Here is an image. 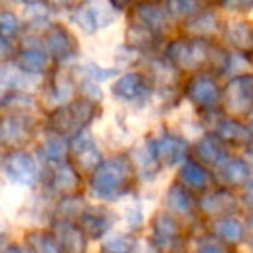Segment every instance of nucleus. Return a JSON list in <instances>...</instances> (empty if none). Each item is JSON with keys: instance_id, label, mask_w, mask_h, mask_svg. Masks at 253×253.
I'll return each instance as SVG.
<instances>
[{"instance_id": "5", "label": "nucleus", "mask_w": 253, "mask_h": 253, "mask_svg": "<svg viewBox=\"0 0 253 253\" xmlns=\"http://www.w3.org/2000/svg\"><path fill=\"white\" fill-rule=\"evenodd\" d=\"M163 4L173 19H187L200 11V0H165Z\"/></svg>"}, {"instance_id": "11", "label": "nucleus", "mask_w": 253, "mask_h": 253, "mask_svg": "<svg viewBox=\"0 0 253 253\" xmlns=\"http://www.w3.org/2000/svg\"><path fill=\"white\" fill-rule=\"evenodd\" d=\"M198 253H222V250L215 245H207V246H203V248H200Z\"/></svg>"}, {"instance_id": "2", "label": "nucleus", "mask_w": 253, "mask_h": 253, "mask_svg": "<svg viewBox=\"0 0 253 253\" xmlns=\"http://www.w3.org/2000/svg\"><path fill=\"white\" fill-rule=\"evenodd\" d=\"M187 26L191 28V35L196 39H205L207 35H211L220 28V19L213 11H198L194 16L186 19Z\"/></svg>"}, {"instance_id": "4", "label": "nucleus", "mask_w": 253, "mask_h": 253, "mask_svg": "<svg viewBox=\"0 0 253 253\" xmlns=\"http://www.w3.org/2000/svg\"><path fill=\"white\" fill-rule=\"evenodd\" d=\"M225 39L238 50H248L253 47V28L245 21H234L225 28Z\"/></svg>"}, {"instance_id": "10", "label": "nucleus", "mask_w": 253, "mask_h": 253, "mask_svg": "<svg viewBox=\"0 0 253 253\" xmlns=\"http://www.w3.org/2000/svg\"><path fill=\"white\" fill-rule=\"evenodd\" d=\"M52 9H77L84 4V0H45Z\"/></svg>"}, {"instance_id": "9", "label": "nucleus", "mask_w": 253, "mask_h": 253, "mask_svg": "<svg viewBox=\"0 0 253 253\" xmlns=\"http://www.w3.org/2000/svg\"><path fill=\"white\" fill-rule=\"evenodd\" d=\"M218 4L229 12H246L253 9V0H218Z\"/></svg>"}, {"instance_id": "7", "label": "nucleus", "mask_w": 253, "mask_h": 253, "mask_svg": "<svg viewBox=\"0 0 253 253\" xmlns=\"http://www.w3.org/2000/svg\"><path fill=\"white\" fill-rule=\"evenodd\" d=\"M47 56L42 49H26L19 56V64L25 71H39L45 66Z\"/></svg>"}, {"instance_id": "6", "label": "nucleus", "mask_w": 253, "mask_h": 253, "mask_svg": "<svg viewBox=\"0 0 253 253\" xmlns=\"http://www.w3.org/2000/svg\"><path fill=\"white\" fill-rule=\"evenodd\" d=\"M217 95V85L211 78L208 77H198L193 80V97L201 99L203 104H210L211 97Z\"/></svg>"}, {"instance_id": "13", "label": "nucleus", "mask_w": 253, "mask_h": 253, "mask_svg": "<svg viewBox=\"0 0 253 253\" xmlns=\"http://www.w3.org/2000/svg\"><path fill=\"white\" fill-rule=\"evenodd\" d=\"M200 2H218V0H200Z\"/></svg>"}, {"instance_id": "8", "label": "nucleus", "mask_w": 253, "mask_h": 253, "mask_svg": "<svg viewBox=\"0 0 253 253\" xmlns=\"http://www.w3.org/2000/svg\"><path fill=\"white\" fill-rule=\"evenodd\" d=\"M21 30V23L19 19L16 18L12 12L9 11H4L2 14V32H4V39H7L9 35H14Z\"/></svg>"}, {"instance_id": "12", "label": "nucleus", "mask_w": 253, "mask_h": 253, "mask_svg": "<svg viewBox=\"0 0 253 253\" xmlns=\"http://www.w3.org/2000/svg\"><path fill=\"white\" fill-rule=\"evenodd\" d=\"M12 2H26L28 4V2H33V0H12Z\"/></svg>"}, {"instance_id": "3", "label": "nucleus", "mask_w": 253, "mask_h": 253, "mask_svg": "<svg viewBox=\"0 0 253 253\" xmlns=\"http://www.w3.org/2000/svg\"><path fill=\"white\" fill-rule=\"evenodd\" d=\"M45 43H47V49H49L54 56H57V57L71 56V43H73V39H71V35L61 25H52L47 30Z\"/></svg>"}, {"instance_id": "1", "label": "nucleus", "mask_w": 253, "mask_h": 253, "mask_svg": "<svg viewBox=\"0 0 253 253\" xmlns=\"http://www.w3.org/2000/svg\"><path fill=\"white\" fill-rule=\"evenodd\" d=\"M135 18H137L139 25L146 26V28L158 33L162 28H165L170 16L165 9V4H156V2L141 0V2H137V5H135Z\"/></svg>"}]
</instances>
